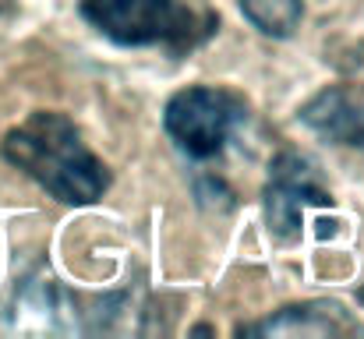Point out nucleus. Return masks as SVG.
I'll use <instances>...</instances> for the list:
<instances>
[{"mask_svg":"<svg viewBox=\"0 0 364 339\" xmlns=\"http://www.w3.org/2000/svg\"><path fill=\"white\" fill-rule=\"evenodd\" d=\"M4 159L64 205H92L110 188L107 163L64 113H28L4 134Z\"/></svg>","mask_w":364,"mask_h":339,"instance_id":"obj_1","label":"nucleus"},{"mask_svg":"<svg viewBox=\"0 0 364 339\" xmlns=\"http://www.w3.org/2000/svg\"><path fill=\"white\" fill-rule=\"evenodd\" d=\"M247 124V103L220 85H188L170 96L163 127L170 141L195 163L220 159Z\"/></svg>","mask_w":364,"mask_h":339,"instance_id":"obj_2","label":"nucleus"},{"mask_svg":"<svg viewBox=\"0 0 364 339\" xmlns=\"http://www.w3.org/2000/svg\"><path fill=\"white\" fill-rule=\"evenodd\" d=\"M82 14L117 46H191L198 32L181 0H82Z\"/></svg>","mask_w":364,"mask_h":339,"instance_id":"obj_3","label":"nucleus"},{"mask_svg":"<svg viewBox=\"0 0 364 339\" xmlns=\"http://www.w3.org/2000/svg\"><path fill=\"white\" fill-rule=\"evenodd\" d=\"M262 205H265V223L269 233L279 237V240H294L301 233V220L304 212L315 205V209H326L333 205V195L326 191L318 170L297 156V152H283L276 156V163L269 166V181H265V191H262Z\"/></svg>","mask_w":364,"mask_h":339,"instance_id":"obj_4","label":"nucleus"},{"mask_svg":"<svg viewBox=\"0 0 364 339\" xmlns=\"http://www.w3.org/2000/svg\"><path fill=\"white\" fill-rule=\"evenodd\" d=\"M241 333L244 336H347V333H361V325L340 304L311 301V304L283 308L255 325H244Z\"/></svg>","mask_w":364,"mask_h":339,"instance_id":"obj_5","label":"nucleus"},{"mask_svg":"<svg viewBox=\"0 0 364 339\" xmlns=\"http://www.w3.org/2000/svg\"><path fill=\"white\" fill-rule=\"evenodd\" d=\"M301 120L315 134H322V138H329L336 145L364 149V99L350 96L347 89H329V92L315 96L301 110Z\"/></svg>","mask_w":364,"mask_h":339,"instance_id":"obj_6","label":"nucleus"},{"mask_svg":"<svg viewBox=\"0 0 364 339\" xmlns=\"http://www.w3.org/2000/svg\"><path fill=\"white\" fill-rule=\"evenodd\" d=\"M14 329H32V333H68V329H75L71 304L50 276L21 286V294L14 297Z\"/></svg>","mask_w":364,"mask_h":339,"instance_id":"obj_7","label":"nucleus"},{"mask_svg":"<svg viewBox=\"0 0 364 339\" xmlns=\"http://www.w3.org/2000/svg\"><path fill=\"white\" fill-rule=\"evenodd\" d=\"M244 18L272 39H287L301 25V0H237Z\"/></svg>","mask_w":364,"mask_h":339,"instance_id":"obj_8","label":"nucleus"}]
</instances>
